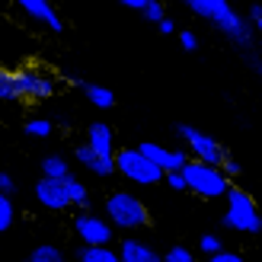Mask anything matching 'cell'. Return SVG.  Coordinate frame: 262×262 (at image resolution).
Here are the masks:
<instances>
[{"instance_id":"obj_1","label":"cell","mask_w":262,"mask_h":262,"mask_svg":"<svg viewBox=\"0 0 262 262\" xmlns=\"http://www.w3.org/2000/svg\"><path fill=\"white\" fill-rule=\"evenodd\" d=\"M195 13H199L202 19L211 23L221 35H227L237 48H243L246 55H250L253 68H259V58L253 51V29H250V23L230 7V0H199V10H195Z\"/></svg>"},{"instance_id":"obj_2","label":"cell","mask_w":262,"mask_h":262,"mask_svg":"<svg viewBox=\"0 0 262 262\" xmlns=\"http://www.w3.org/2000/svg\"><path fill=\"white\" fill-rule=\"evenodd\" d=\"M35 202L45 211H71V208H90V189L74 173L51 179L42 176L35 182Z\"/></svg>"},{"instance_id":"obj_3","label":"cell","mask_w":262,"mask_h":262,"mask_svg":"<svg viewBox=\"0 0 262 262\" xmlns=\"http://www.w3.org/2000/svg\"><path fill=\"white\" fill-rule=\"evenodd\" d=\"M176 135L186 141V147H189V157L192 160H205V163H214V166H221L224 173L233 179V176H240V163L230 157V150L221 144L217 138H211V135H205L202 128H195V125H176Z\"/></svg>"},{"instance_id":"obj_4","label":"cell","mask_w":262,"mask_h":262,"mask_svg":"<svg viewBox=\"0 0 262 262\" xmlns=\"http://www.w3.org/2000/svg\"><path fill=\"white\" fill-rule=\"evenodd\" d=\"M106 221L115 230H125V233H135L150 227V208L144 205L141 195H135L131 189H112L106 195Z\"/></svg>"},{"instance_id":"obj_5","label":"cell","mask_w":262,"mask_h":262,"mask_svg":"<svg viewBox=\"0 0 262 262\" xmlns=\"http://www.w3.org/2000/svg\"><path fill=\"white\" fill-rule=\"evenodd\" d=\"M224 227L227 230H237V233H246V237H256V233H262V214H259V208L253 202V195L240 189L237 182H230V189L224 192Z\"/></svg>"},{"instance_id":"obj_6","label":"cell","mask_w":262,"mask_h":262,"mask_svg":"<svg viewBox=\"0 0 262 262\" xmlns=\"http://www.w3.org/2000/svg\"><path fill=\"white\" fill-rule=\"evenodd\" d=\"M182 179H186V192L199 195V199H211V202L224 199V192L233 182L221 166L205 163V160H192V157L182 163Z\"/></svg>"},{"instance_id":"obj_7","label":"cell","mask_w":262,"mask_h":262,"mask_svg":"<svg viewBox=\"0 0 262 262\" xmlns=\"http://www.w3.org/2000/svg\"><path fill=\"white\" fill-rule=\"evenodd\" d=\"M55 90H58V77L51 71H45L42 64L26 61L23 68H16V102L35 106V102L51 99Z\"/></svg>"},{"instance_id":"obj_8","label":"cell","mask_w":262,"mask_h":262,"mask_svg":"<svg viewBox=\"0 0 262 262\" xmlns=\"http://www.w3.org/2000/svg\"><path fill=\"white\" fill-rule=\"evenodd\" d=\"M112 163H115V173L128 182H135V186H160L163 179V169L150 163L138 147H115Z\"/></svg>"},{"instance_id":"obj_9","label":"cell","mask_w":262,"mask_h":262,"mask_svg":"<svg viewBox=\"0 0 262 262\" xmlns=\"http://www.w3.org/2000/svg\"><path fill=\"white\" fill-rule=\"evenodd\" d=\"M74 230L83 243H115V227L102 214H93L90 208H80L74 217Z\"/></svg>"},{"instance_id":"obj_10","label":"cell","mask_w":262,"mask_h":262,"mask_svg":"<svg viewBox=\"0 0 262 262\" xmlns=\"http://www.w3.org/2000/svg\"><path fill=\"white\" fill-rule=\"evenodd\" d=\"M19 10H23V16L26 19H32L35 26H42L45 32H64V19L58 16V10L51 0H13Z\"/></svg>"},{"instance_id":"obj_11","label":"cell","mask_w":262,"mask_h":262,"mask_svg":"<svg viewBox=\"0 0 262 262\" xmlns=\"http://www.w3.org/2000/svg\"><path fill=\"white\" fill-rule=\"evenodd\" d=\"M74 160L80 163L86 173H93V176H115V163H112V154H102L96 147H90V144H77V150H74Z\"/></svg>"},{"instance_id":"obj_12","label":"cell","mask_w":262,"mask_h":262,"mask_svg":"<svg viewBox=\"0 0 262 262\" xmlns=\"http://www.w3.org/2000/svg\"><path fill=\"white\" fill-rule=\"evenodd\" d=\"M138 150L147 157L150 163H157L166 173V169H182V163L189 160L186 150H173V147H163V144H154V141H141Z\"/></svg>"},{"instance_id":"obj_13","label":"cell","mask_w":262,"mask_h":262,"mask_svg":"<svg viewBox=\"0 0 262 262\" xmlns=\"http://www.w3.org/2000/svg\"><path fill=\"white\" fill-rule=\"evenodd\" d=\"M119 259L125 262H157L160 259V250H154V246H147L144 240H135V237H125L119 240Z\"/></svg>"},{"instance_id":"obj_14","label":"cell","mask_w":262,"mask_h":262,"mask_svg":"<svg viewBox=\"0 0 262 262\" xmlns=\"http://www.w3.org/2000/svg\"><path fill=\"white\" fill-rule=\"evenodd\" d=\"M86 144L102 150V154H115V131L106 122H93L86 128Z\"/></svg>"},{"instance_id":"obj_15","label":"cell","mask_w":262,"mask_h":262,"mask_svg":"<svg viewBox=\"0 0 262 262\" xmlns=\"http://www.w3.org/2000/svg\"><path fill=\"white\" fill-rule=\"evenodd\" d=\"M77 256H80V262H119V253L112 243H83Z\"/></svg>"},{"instance_id":"obj_16","label":"cell","mask_w":262,"mask_h":262,"mask_svg":"<svg viewBox=\"0 0 262 262\" xmlns=\"http://www.w3.org/2000/svg\"><path fill=\"white\" fill-rule=\"evenodd\" d=\"M83 96L93 109H112L115 106V93L109 86H99V83H83Z\"/></svg>"},{"instance_id":"obj_17","label":"cell","mask_w":262,"mask_h":262,"mask_svg":"<svg viewBox=\"0 0 262 262\" xmlns=\"http://www.w3.org/2000/svg\"><path fill=\"white\" fill-rule=\"evenodd\" d=\"M0 102H16V71L0 64Z\"/></svg>"},{"instance_id":"obj_18","label":"cell","mask_w":262,"mask_h":262,"mask_svg":"<svg viewBox=\"0 0 262 262\" xmlns=\"http://www.w3.org/2000/svg\"><path fill=\"white\" fill-rule=\"evenodd\" d=\"M71 173V163L64 160L61 154H51L42 160V176H51V179H61V176H68Z\"/></svg>"},{"instance_id":"obj_19","label":"cell","mask_w":262,"mask_h":262,"mask_svg":"<svg viewBox=\"0 0 262 262\" xmlns=\"http://www.w3.org/2000/svg\"><path fill=\"white\" fill-rule=\"evenodd\" d=\"M61 259H64V250L55 243H38L29 253V262H61Z\"/></svg>"},{"instance_id":"obj_20","label":"cell","mask_w":262,"mask_h":262,"mask_svg":"<svg viewBox=\"0 0 262 262\" xmlns=\"http://www.w3.org/2000/svg\"><path fill=\"white\" fill-rule=\"evenodd\" d=\"M13 221H16V208H13L7 192H0V233H7L13 227Z\"/></svg>"},{"instance_id":"obj_21","label":"cell","mask_w":262,"mask_h":262,"mask_svg":"<svg viewBox=\"0 0 262 262\" xmlns=\"http://www.w3.org/2000/svg\"><path fill=\"white\" fill-rule=\"evenodd\" d=\"M23 131H26L29 138H48V135H51V122H48V119H29V122L23 125Z\"/></svg>"},{"instance_id":"obj_22","label":"cell","mask_w":262,"mask_h":262,"mask_svg":"<svg viewBox=\"0 0 262 262\" xmlns=\"http://www.w3.org/2000/svg\"><path fill=\"white\" fill-rule=\"evenodd\" d=\"M163 259H169V262H192V259H195V253L189 250V246L176 243V246H169V250L163 253Z\"/></svg>"},{"instance_id":"obj_23","label":"cell","mask_w":262,"mask_h":262,"mask_svg":"<svg viewBox=\"0 0 262 262\" xmlns=\"http://www.w3.org/2000/svg\"><path fill=\"white\" fill-rule=\"evenodd\" d=\"M160 182H166V186L173 189V192H186V179H182V169H166Z\"/></svg>"},{"instance_id":"obj_24","label":"cell","mask_w":262,"mask_h":262,"mask_svg":"<svg viewBox=\"0 0 262 262\" xmlns=\"http://www.w3.org/2000/svg\"><path fill=\"white\" fill-rule=\"evenodd\" d=\"M221 246H224V243H221V237H217V233H205V237L199 240V253L211 256L214 250H221Z\"/></svg>"},{"instance_id":"obj_25","label":"cell","mask_w":262,"mask_h":262,"mask_svg":"<svg viewBox=\"0 0 262 262\" xmlns=\"http://www.w3.org/2000/svg\"><path fill=\"white\" fill-rule=\"evenodd\" d=\"M144 16H147L150 23H157V19H160V16H166V7L160 4V0H147V4H144Z\"/></svg>"},{"instance_id":"obj_26","label":"cell","mask_w":262,"mask_h":262,"mask_svg":"<svg viewBox=\"0 0 262 262\" xmlns=\"http://www.w3.org/2000/svg\"><path fill=\"white\" fill-rule=\"evenodd\" d=\"M173 35L179 38V45H182V48H186V51H195V48H199V35H195L192 29H182V32L176 29Z\"/></svg>"},{"instance_id":"obj_27","label":"cell","mask_w":262,"mask_h":262,"mask_svg":"<svg viewBox=\"0 0 262 262\" xmlns=\"http://www.w3.org/2000/svg\"><path fill=\"white\" fill-rule=\"evenodd\" d=\"M243 19L250 23V29H253V32H259V29H262V7L253 4L250 10H246V16H243Z\"/></svg>"},{"instance_id":"obj_28","label":"cell","mask_w":262,"mask_h":262,"mask_svg":"<svg viewBox=\"0 0 262 262\" xmlns=\"http://www.w3.org/2000/svg\"><path fill=\"white\" fill-rule=\"evenodd\" d=\"M240 259H243V256H240L237 250H224V246L211 253V262H240Z\"/></svg>"},{"instance_id":"obj_29","label":"cell","mask_w":262,"mask_h":262,"mask_svg":"<svg viewBox=\"0 0 262 262\" xmlns=\"http://www.w3.org/2000/svg\"><path fill=\"white\" fill-rule=\"evenodd\" d=\"M0 192H7V195L16 192V179H13L10 173H0Z\"/></svg>"},{"instance_id":"obj_30","label":"cell","mask_w":262,"mask_h":262,"mask_svg":"<svg viewBox=\"0 0 262 262\" xmlns=\"http://www.w3.org/2000/svg\"><path fill=\"white\" fill-rule=\"evenodd\" d=\"M157 29H160V35H173L176 32V23L169 19V16H160V19H157Z\"/></svg>"},{"instance_id":"obj_31","label":"cell","mask_w":262,"mask_h":262,"mask_svg":"<svg viewBox=\"0 0 262 262\" xmlns=\"http://www.w3.org/2000/svg\"><path fill=\"white\" fill-rule=\"evenodd\" d=\"M119 4H122L125 10H144V4H147V0H119Z\"/></svg>"},{"instance_id":"obj_32","label":"cell","mask_w":262,"mask_h":262,"mask_svg":"<svg viewBox=\"0 0 262 262\" xmlns=\"http://www.w3.org/2000/svg\"><path fill=\"white\" fill-rule=\"evenodd\" d=\"M186 4H189V10H199V0H186Z\"/></svg>"}]
</instances>
